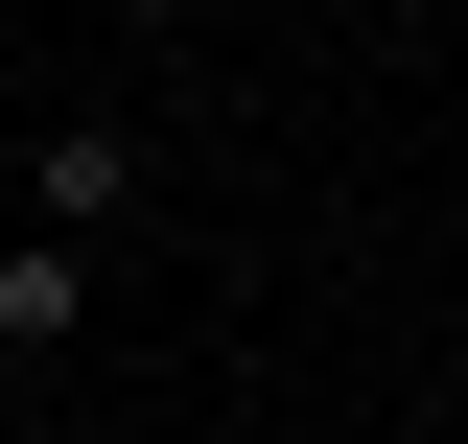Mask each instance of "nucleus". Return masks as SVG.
<instances>
[{"instance_id": "nucleus-1", "label": "nucleus", "mask_w": 468, "mask_h": 444, "mask_svg": "<svg viewBox=\"0 0 468 444\" xmlns=\"http://www.w3.org/2000/svg\"><path fill=\"white\" fill-rule=\"evenodd\" d=\"M70 328H94V234L24 211V234H0V351H70Z\"/></svg>"}, {"instance_id": "nucleus-3", "label": "nucleus", "mask_w": 468, "mask_h": 444, "mask_svg": "<svg viewBox=\"0 0 468 444\" xmlns=\"http://www.w3.org/2000/svg\"><path fill=\"white\" fill-rule=\"evenodd\" d=\"M0 234H24V141H0Z\"/></svg>"}, {"instance_id": "nucleus-2", "label": "nucleus", "mask_w": 468, "mask_h": 444, "mask_svg": "<svg viewBox=\"0 0 468 444\" xmlns=\"http://www.w3.org/2000/svg\"><path fill=\"white\" fill-rule=\"evenodd\" d=\"M24 211H70V234H117V211H141V141H94V117H70V141H24Z\"/></svg>"}]
</instances>
